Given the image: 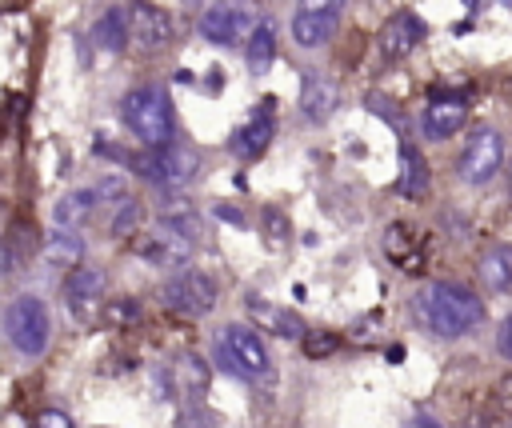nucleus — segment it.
I'll use <instances>...</instances> for the list:
<instances>
[{
	"label": "nucleus",
	"mask_w": 512,
	"mask_h": 428,
	"mask_svg": "<svg viewBox=\"0 0 512 428\" xmlns=\"http://www.w3.org/2000/svg\"><path fill=\"white\" fill-rule=\"evenodd\" d=\"M96 204H100V200H96V192H92V188L64 192V196L56 200L52 216H56V224H60V228H80V224L92 216V208H96Z\"/></svg>",
	"instance_id": "obj_21"
},
{
	"label": "nucleus",
	"mask_w": 512,
	"mask_h": 428,
	"mask_svg": "<svg viewBox=\"0 0 512 428\" xmlns=\"http://www.w3.org/2000/svg\"><path fill=\"white\" fill-rule=\"evenodd\" d=\"M32 428H76V424H72V420H68L64 412H40Z\"/></svg>",
	"instance_id": "obj_30"
},
{
	"label": "nucleus",
	"mask_w": 512,
	"mask_h": 428,
	"mask_svg": "<svg viewBox=\"0 0 512 428\" xmlns=\"http://www.w3.org/2000/svg\"><path fill=\"white\" fill-rule=\"evenodd\" d=\"M496 348H500L504 360H512V312L504 316V324H500V332H496Z\"/></svg>",
	"instance_id": "obj_29"
},
{
	"label": "nucleus",
	"mask_w": 512,
	"mask_h": 428,
	"mask_svg": "<svg viewBox=\"0 0 512 428\" xmlns=\"http://www.w3.org/2000/svg\"><path fill=\"white\" fill-rule=\"evenodd\" d=\"M428 188H432V176H428V160H424V152H420V148H412V144H404V148H400V176H396V192H400L404 200H424V196H428Z\"/></svg>",
	"instance_id": "obj_16"
},
{
	"label": "nucleus",
	"mask_w": 512,
	"mask_h": 428,
	"mask_svg": "<svg viewBox=\"0 0 512 428\" xmlns=\"http://www.w3.org/2000/svg\"><path fill=\"white\" fill-rule=\"evenodd\" d=\"M4 336L20 356H44L48 336H52V320L40 296H16L4 308Z\"/></svg>",
	"instance_id": "obj_4"
},
{
	"label": "nucleus",
	"mask_w": 512,
	"mask_h": 428,
	"mask_svg": "<svg viewBox=\"0 0 512 428\" xmlns=\"http://www.w3.org/2000/svg\"><path fill=\"white\" fill-rule=\"evenodd\" d=\"M104 284H108V276H104L100 264H76V268L68 272V280H64V300H68V308H72L76 320H84V324H96V320H100Z\"/></svg>",
	"instance_id": "obj_9"
},
{
	"label": "nucleus",
	"mask_w": 512,
	"mask_h": 428,
	"mask_svg": "<svg viewBox=\"0 0 512 428\" xmlns=\"http://www.w3.org/2000/svg\"><path fill=\"white\" fill-rule=\"evenodd\" d=\"M92 44L104 52H124L132 44V12L128 8H108L92 24Z\"/></svg>",
	"instance_id": "obj_17"
},
{
	"label": "nucleus",
	"mask_w": 512,
	"mask_h": 428,
	"mask_svg": "<svg viewBox=\"0 0 512 428\" xmlns=\"http://www.w3.org/2000/svg\"><path fill=\"white\" fill-rule=\"evenodd\" d=\"M264 224H268V244H272V248L288 240V220H284L280 208H264Z\"/></svg>",
	"instance_id": "obj_28"
},
{
	"label": "nucleus",
	"mask_w": 512,
	"mask_h": 428,
	"mask_svg": "<svg viewBox=\"0 0 512 428\" xmlns=\"http://www.w3.org/2000/svg\"><path fill=\"white\" fill-rule=\"evenodd\" d=\"M344 4H348V0H300V8H316V12H336V16L344 12Z\"/></svg>",
	"instance_id": "obj_31"
},
{
	"label": "nucleus",
	"mask_w": 512,
	"mask_h": 428,
	"mask_svg": "<svg viewBox=\"0 0 512 428\" xmlns=\"http://www.w3.org/2000/svg\"><path fill=\"white\" fill-rule=\"evenodd\" d=\"M376 320H380V316L372 312V316H364V320L356 324V328H360V332H356V344H372V340H376V332H372V324H376Z\"/></svg>",
	"instance_id": "obj_32"
},
{
	"label": "nucleus",
	"mask_w": 512,
	"mask_h": 428,
	"mask_svg": "<svg viewBox=\"0 0 512 428\" xmlns=\"http://www.w3.org/2000/svg\"><path fill=\"white\" fill-rule=\"evenodd\" d=\"M136 316H140V304H136L132 296L104 300V308H100V324H104V328H128Z\"/></svg>",
	"instance_id": "obj_25"
},
{
	"label": "nucleus",
	"mask_w": 512,
	"mask_h": 428,
	"mask_svg": "<svg viewBox=\"0 0 512 428\" xmlns=\"http://www.w3.org/2000/svg\"><path fill=\"white\" fill-rule=\"evenodd\" d=\"M132 168H136L144 180L160 184V188H180V184H188V180L196 176L200 156H196L192 148L168 140V144H160V148H148L144 156H132Z\"/></svg>",
	"instance_id": "obj_5"
},
{
	"label": "nucleus",
	"mask_w": 512,
	"mask_h": 428,
	"mask_svg": "<svg viewBox=\"0 0 512 428\" xmlns=\"http://www.w3.org/2000/svg\"><path fill=\"white\" fill-rule=\"evenodd\" d=\"M300 344H304V356L308 360H324V356H332L340 348V336L336 332H324V328H308L300 336Z\"/></svg>",
	"instance_id": "obj_27"
},
{
	"label": "nucleus",
	"mask_w": 512,
	"mask_h": 428,
	"mask_svg": "<svg viewBox=\"0 0 512 428\" xmlns=\"http://www.w3.org/2000/svg\"><path fill=\"white\" fill-rule=\"evenodd\" d=\"M500 404H504V412L512 416V376H508V380L500 384Z\"/></svg>",
	"instance_id": "obj_33"
},
{
	"label": "nucleus",
	"mask_w": 512,
	"mask_h": 428,
	"mask_svg": "<svg viewBox=\"0 0 512 428\" xmlns=\"http://www.w3.org/2000/svg\"><path fill=\"white\" fill-rule=\"evenodd\" d=\"M44 264H52V268H76V264H84V240L72 232V228H60V232H52L48 240H44Z\"/></svg>",
	"instance_id": "obj_20"
},
{
	"label": "nucleus",
	"mask_w": 512,
	"mask_h": 428,
	"mask_svg": "<svg viewBox=\"0 0 512 428\" xmlns=\"http://www.w3.org/2000/svg\"><path fill=\"white\" fill-rule=\"evenodd\" d=\"M412 312H416V320L428 332L448 336V340L468 336L484 320L480 296L468 292V288H460V284H428V288H420L416 300H412Z\"/></svg>",
	"instance_id": "obj_1"
},
{
	"label": "nucleus",
	"mask_w": 512,
	"mask_h": 428,
	"mask_svg": "<svg viewBox=\"0 0 512 428\" xmlns=\"http://www.w3.org/2000/svg\"><path fill=\"white\" fill-rule=\"evenodd\" d=\"M124 124L148 148L168 144V136H172V104H168V96L160 88H152V84L132 88L124 96Z\"/></svg>",
	"instance_id": "obj_3"
},
{
	"label": "nucleus",
	"mask_w": 512,
	"mask_h": 428,
	"mask_svg": "<svg viewBox=\"0 0 512 428\" xmlns=\"http://www.w3.org/2000/svg\"><path fill=\"white\" fill-rule=\"evenodd\" d=\"M200 32H204V40H212V44L236 48V44L252 40L256 20H252V12L240 8V4H212V8H204V16H200Z\"/></svg>",
	"instance_id": "obj_10"
},
{
	"label": "nucleus",
	"mask_w": 512,
	"mask_h": 428,
	"mask_svg": "<svg viewBox=\"0 0 512 428\" xmlns=\"http://www.w3.org/2000/svg\"><path fill=\"white\" fill-rule=\"evenodd\" d=\"M424 20L416 16V12H392L388 20H384V28H380V36H376V44H380V56L384 60H404V56H412L416 52V44L424 40Z\"/></svg>",
	"instance_id": "obj_13"
},
{
	"label": "nucleus",
	"mask_w": 512,
	"mask_h": 428,
	"mask_svg": "<svg viewBox=\"0 0 512 428\" xmlns=\"http://www.w3.org/2000/svg\"><path fill=\"white\" fill-rule=\"evenodd\" d=\"M128 12H132V44L140 52H160V48L172 44V32L176 28H172V16L164 8H156L148 0H136Z\"/></svg>",
	"instance_id": "obj_12"
},
{
	"label": "nucleus",
	"mask_w": 512,
	"mask_h": 428,
	"mask_svg": "<svg viewBox=\"0 0 512 428\" xmlns=\"http://www.w3.org/2000/svg\"><path fill=\"white\" fill-rule=\"evenodd\" d=\"M244 308L256 316V328H268V332H276V336H304L308 328L300 324V316H292L288 308H276L272 300H264V296H248L244 300Z\"/></svg>",
	"instance_id": "obj_19"
},
{
	"label": "nucleus",
	"mask_w": 512,
	"mask_h": 428,
	"mask_svg": "<svg viewBox=\"0 0 512 428\" xmlns=\"http://www.w3.org/2000/svg\"><path fill=\"white\" fill-rule=\"evenodd\" d=\"M480 276L492 292H512V244H496L480 260Z\"/></svg>",
	"instance_id": "obj_22"
},
{
	"label": "nucleus",
	"mask_w": 512,
	"mask_h": 428,
	"mask_svg": "<svg viewBox=\"0 0 512 428\" xmlns=\"http://www.w3.org/2000/svg\"><path fill=\"white\" fill-rule=\"evenodd\" d=\"M272 60H276V24L272 20H260L256 32H252V40H248V68L260 76V72L272 68Z\"/></svg>",
	"instance_id": "obj_24"
},
{
	"label": "nucleus",
	"mask_w": 512,
	"mask_h": 428,
	"mask_svg": "<svg viewBox=\"0 0 512 428\" xmlns=\"http://www.w3.org/2000/svg\"><path fill=\"white\" fill-rule=\"evenodd\" d=\"M384 252H388V260L400 264L404 272H420V252H416V240H412V232H408L404 224H392V228L384 232Z\"/></svg>",
	"instance_id": "obj_23"
},
{
	"label": "nucleus",
	"mask_w": 512,
	"mask_h": 428,
	"mask_svg": "<svg viewBox=\"0 0 512 428\" xmlns=\"http://www.w3.org/2000/svg\"><path fill=\"white\" fill-rule=\"evenodd\" d=\"M272 132H276V100H260V112L248 116V124H240L232 136H228V148L240 156V160H256L264 156V148L272 144Z\"/></svg>",
	"instance_id": "obj_11"
},
{
	"label": "nucleus",
	"mask_w": 512,
	"mask_h": 428,
	"mask_svg": "<svg viewBox=\"0 0 512 428\" xmlns=\"http://www.w3.org/2000/svg\"><path fill=\"white\" fill-rule=\"evenodd\" d=\"M192 248H196V216L192 212H168L156 232H148L136 252L156 264V268H172V264H188L192 260Z\"/></svg>",
	"instance_id": "obj_2"
},
{
	"label": "nucleus",
	"mask_w": 512,
	"mask_h": 428,
	"mask_svg": "<svg viewBox=\"0 0 512 428\" xmlns=\"http://www.w3.org/2000/svg\"><path fill=\"white\" fill-rule=\"evenodd\" d=\"M468 120V100L464 96H436L428 108H424V136L428 140H448L464 128Z\"/></svg>",
	"instance_id": "obj_14"
},
{
	"label": "nucleus",
	"mask_w": 512,
	"mask_h": 428,
	"mask_svg": "<svg viewBox=\"0 0 512 428\" xmlns=\"http://www.w3.org/2000/svg\"><path fill=\"white\" fill-rule=\"evenodd\" d=\"M508 192H512V168H508Z\"/></svg>",
	"instance_id": "obj_35"
},
{
	"label": "nucleus",
	"mask_w": 512,
	"mask_h": 428,
	"mask_svg": "<svg viewBox=\"0 0 512 428\" xmlns=\"http://www.w3.org/2000/svg\"><path fill=\"white\" fill-rule=\"evenodd\" d=\"M412 428H444V424H436L432 416H420V420H412Z\"/></svg>",
	"instance_id": "obj_34"
},
{
	"label": "nucleus",
	"mask_w": 512,
	"mask_h": 428,
	"mask_svg": "<svg viewBox=\"0 0 512 428\" xmlns=\"http://www.w3.org/2000/svg\"><path fill=\"white\" fill-rule=\"evenodd\" d=\"M340 28V16L336 12H316V8H300L292 16V40L300 48H316V44H328Z\"/></svg>",
	"instance_id": "obj_15"
},
{
	"label": "nucleus",
	"mask_w": 512,
	"mask_h": 428,
	"mask_svg": "<svg viewBox=\"0 0 512 428\" xmlns=\"http://www.w3.org/2000/svg\"><path fill=\"white\" fill-rule=\"evenodd\" d=\"M140 220H144V204L136 196H124L116 216H112V236H132L140 228Z\"/></svg>",
	"instance_id": "obj_26"
},
{
	"label": "nucleus",
	"mask_w": 512,
	"mask_h": 428,
	"mask_svg": "<svg viewBox=\"0 0 512 428\" xmlns=\"http://www.w3.org/2000/svg\"><path fill=\"white\" fill-rule=\"evenodd\" d=\"M216 296H220V292H216V280H212L208 272H196V268L172 276V280L160 288L164 308H172L176 316H204V312L216 308Z\"/></svg>",
	"instance_id": "obj_6"
},
{
	"label": "nucleus",
	"mask_w": 512,
	"mask_h": 428,
	"mask_svg": "<svg viewBox=\"0 0 512 428\" xmlns=\"http://www.w3.org/2000/svg\"><path fill=\"white\" fill-rule=\"evenodd\" d=\"M336 104H340L336 84L324 80V76H316V72H304V92H300V108H304V116H308L312 124H320V120H328V116L336 112Z\"/></svg>",
	"instance_id": "obj_18"
},
{
	"label": "nucleus",
	"mask_w": 512,
	"mask_h": 428,
	"mask_svg": "<svg viewBox=\"0 0 512 428\" xmlns=\"http://www.w3.org/2000/svg\"><path fill=\"white\" fill-rule=\"evenodd\" d=\"M500 164H504V136L496 128H480L460 152V180L480 188L500 172Z\"/></svg>",
	"instance_id": "obj_8"
},
{
	"label": "nucleus",
	"mask_w": 512,
	"mask_h": 428,
	"mask_svg": "<svg viewBox=\"0 0 512 428\" xmlns=\"http://www.w3.org/2000/svg\"><path fill=\"white\" fill-rule=\"evenodd\" d=\"M216 352H220V360L236 376H260V372H268V348H264L260 332L248 328V324H228L220 332V340H216Z\"/></svg>",
	"instance_id": "obj_7"
}]
</instances>
